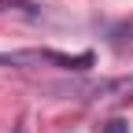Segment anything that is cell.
Here are the masks:
<instances>
[{
  "mask_svg": "<svg viewBox=\"0 0 133 133\" xmlns=\"http://www.w3.org/2000/svg\"><path fill=\"white\" fill-rule=\"evenodd\" d=\"M104 133H126V122H107Z\"/></svg>",
  "mask_w": 133,
  "mask_h": 133,
  "instance_id": "obj_3",
  "label": "cell"
},
{
  "mask_svg": "<svg viewBox=\"0 0 133 133\" xmlns=\"http://www.w3.org/2000/svg\"><path fill=\"white\" fill-rule=\"evenodd\" d=\"M111 41L118 44V48H122V44H133V19H129V22H118V26H115V30H111Z\"/></svg>",
  "mask_w": 133,
  "mask_h": 133,
  "instance_id": "obj_2",
  "label": "cell"
},
{
  "mask_svg": "<svg viewBox=\"0 0 133 133\" xmlns=\"http://www.w3.org/2000/svg\"><path fill=\"white\" fill-rule=\"evenodd\" d=\"M15 133H30V126H26V118H19V126H15Z\"/></svg>",
  "mask_w": 133,
  "mask_h": 133,
  "instance_id": "obj_4",
  "label": "cell"
},
{
  "mask_svg": "<svg viewBox=\"0 0 133 133\" xmlns=\"http://www.w3.org/2000/svg\"><path fill=\"white\" fill-rule=\"evenodd\" d=\"M66 66V70H85L92 66V56H66V52H48V48H30V52H0V70H30V66Z\"/></svg>",
  "mask_w": 133,
  "mask_h": 133,
  "instance_id": "obj_1",
  "label": "cell"
}]
</instances>
